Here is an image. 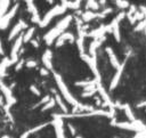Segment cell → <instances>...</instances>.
<instances>
[{"mask_svg": "<svg viewBox=\"0 0 146 138\" xmlns=\"http://www.w3.org/2000/svg\"><path fill=\"white\" fill-rule=\"evenodd\" d=\"M73 21V16L72 15H66L64 16L62 19H59L57 22V24L50 29L44 35H43V40L46 42L47 46H51L54 43V41H56V39L62 35L64 32H66V29L70 26L71 22Z\"/></svg>", "mask_w": 146, "mask_h": 138, "instance_id": "6da1fadb", "label": "cell"}, {"mask_svg": "<svg viewBox=\"0 0 146 138\" xmlns=\"http://www.w3.org/2000/svg\"><path fill=\"white\" fill-rule=\"evenodd\" d=\"M54 79H55V82H56V84H57V88H58V90H59L62 97H63L70 105H72V106H76L80 102H79V100L71 94L70 89L67 88V86H66V83L64 82V80H63V78L60 76V74L54 72Z\"/></svg>", "mask_w": 146, "mask_h": 138, "instance_id": "7a4b0ae2", "label": "cell"}, {"mask_svg": "<svg viewBox=\"0 0 146 138\" xmlns=\"http://www.w3.org/2000/svg\"><path fill=\"white\" fill-rule=\"evenodd\" d=\"M111 125L133 132H143L144 130H146V125L144 124V122L137 119L135 121H116L115 119H113L111 121Z\"/></svg>", "mask_w": 146, "mask_h": 138, "instance_id": "3957f363", "label": "cell"}, {"mask_svg": "<svg viewBox=\"0 0 146 138\" xmlns=\"http://www.w3.org/2000/svg\"><path fill=\"white\" fill-rule=\"evenodd\" d=\"M66 10H67V8L64 7V6H62V5H56V6H54V7H52L51 9H49V10L44 14V16L41 18V21H40V23H39V26H40L41 29H44L46 26H48V24L51 22V19H52L54 17L59 16V15H63Z\"/></svg>", "mask_w": 146, "mask_h": 138, "instance_id": "277c9868", "label": "cell"}, {"mask_svg": "<svg viewBox=\"0 0 146 138\" xmlns=\"http://www.w3.org/2000/svg\"><path fill=\"white\" fill-rule=\"evenodd\" d=\"M80 58L88 65V67L91 70L95 79L98 81V82H102V76L99 74V71H98V66H97V59L96 58H92L91 56H89L87 52H83V54H80Z\"/></svg>", "mask_w": 146, "mask_h": 138, "instance_id": "5b68a950", "label": "cell"}, {"mask_svg": "<svg viewBox=\"0 0 146 138\" xmlns=\"http://www.w3.org/2000/svg\"><path fill=\"white\" fill-rule=\"evenodd\" d=\"M18 8H19V5H18V3H15L2 17H0V30L3 31V30H6V29L8 27L9 23H10L11 19L15 17V15H16Z\"/></svg>", "mask_w": 146, "mask_h": 138, "instance_id": "8992f818", "label": "cell"}, {"mask_svg": "<svg viewBox=\"0 0 146 138\" xmlns=\"http://www.w3.org/2000/svg\"><path fill=\"white\" fill-rule=\"evenodd\" d=\"M23 43H24V41H23V34H19L15 39V41L13 43V47H11V50H10V56H9V58L11 59V62L14 64H16L18 62V56H19L21 48H22V44Z\"/></svg>", "mask_w": 146, "mask_h": 138, "instance_id": "52a82bcc", "label": "cell"}, {"mask_svg": "<svg viewBox=\"0 0 146 138\" xmlns=\"http://www.w3.org/2000/svg\"><path fill=\"white\" fill-rule=\"evenodd\" d=\"M0 90H1V92H2V96H3V98H5V100H6V107H10V106H13V105H15L16 104V98L14 97V95H13V92H11V89L8 87V86H6L3 82H2V80L0 79Z\"/></svg>", "mask_w": 146, "mask_h": 138, "instance_id": "ba28073f", "label": "cell"}, {"mask_svg": "<svg viewBox=\"0 0 146 138\" xmlns=\"http://www.w3.org/2000/svg\"><path fill=\"white\" fill-rule=\"evenodd\" d=\"M125 64H127V59L123 60V62L120 64V66L116 68V72H115V74H114V76L112 78L111 82H110V90H111V91L114 90V89L119 86L120 80H121L122 74H123V71H124V67H125Z\"/></svg>", "mask_w": 146, "mask_h": 138, "instance_id": "9c48e42d", "label": "cell"}, {"mask_svg": "<svg viewBox=\"0 0 146 138\" xmlns=\"http://www.w3.org/2000/svg\"><path fill=\"white\" fill-rule=\"evenodd\" d=\"M25 29H27V24H26L23 19H19L18 23L15 24V25L13 26V29L10 30V32H9V34H8V40L10 41V40L16 39V38L21 34V32H22L23 30H25Z\"/></svg>", "mask_w": 146, "mask_h": 138, "instance_id": "30bf717a", "label": "cell"}, {"mask_svg": "<svg viewBox=\"0 0 146 138\" xmlns=\"http://www.w3.org/2000/svg\"><path fill=\"white\" fill-rule=\"evenodd\" d=\"M52 119L54 120L51 121V124L54 125L56 138H66L65 137V130H64V121H63V119H59V117H52Z\"/></svg>", "mask_w": 146, "mask_h": 138, "instance_id": "8fae6325", "label": "cell"}, {"mask_svg": "<svg viewBox=\"0 0 146 138\" xmlns=\"http://www.w3.org/2000/svg\"><path fill=\"white\" fill-rule=\"evenodd\" d=\"M65 42H70V43L75 42V36H74V34L71 33V32H64L62 35H59V36L56 39L55 46H56V48H60V47L64 46Z\"/></svg>", "mask_w": 146, "mask_h": 138, "instance_id": "7c38bea8", "label": "cell"}, {"mask_svg": "<svg viewBox=\"0 0 146 138\" xmlns=\"http://www.w3.org/2000/svg\"><path fill=\"white\" fill-rule=\"evenodd\" d=\"M105 40H106V36H102L100 39L92 40L91 43L89 44V48H88V55L91 56L92 58H96L97 59V49L103 44V42Z\"/></svg>", "mask_w": 146, "mask_h": 138, "instance_id": "4fadbf2b", "label": "cell"}, {"mask_svg": "<svg viewBox=\"0 0 146 138\" xmlns=\"http://www.w3.org/2000/svg\"><path fill=\"white\" fill-rule=\"evenodd\" d=\"M51 59H52V52L50 49H46L42 54V57H41V60H42V64H43V67H46L47 70H52V63H51Z\"/></svg>", "mask_w": 146, "mask_h": 138, "instance_id": "5bb4252c", "label": "cell"}, {"mask_svg": "<svg viewBox=\"0 0 146 138\" xmlns=\"http://www.w3.org/2000/svg\"><path fill=\"white\" fill-rule=\"evenodd\" d=\"M105 33H107L106 32V25H100L99 27L94 29L90 32H88L87 36H90L94 40H97V39H100L102 36H105Z\"/></svg>", "mask_w": 146, "mask_h": 138, "instance_id": "9a60e30c", "label": "cell"}, {"mask_svg": "<svg viewBox=\"0 0 146 138\" xmlns=\"http://www.w3.org/2000/svg\"><path fill=\"white\" fill-rule=\"evenodd\" d=\"M120 22L114 17L113 19H112V22L110 23V25H111V29H112V34H113V36H114V39H115V41L116 42H120L121 41V33H120V24H119Z\"/></svg>", "mask_w": 146, "mask_h": 138, "instance_id": "2e32d148", "label": "cell"}, {"mask_svg": "<svg viewBox=\"0 0 146 138\" xmlns=\"http://www.w3.org/2000/svg\"><path fill=\"white\" fill-rule=\"evenodd\" d=\"M105 51H106V54H107V56H108V59H110V63H111V65L116 70L119 66H120V62H119V59H117V57H116V55H115V52H114V50H113V48L112 47H106L105 48Z\"/></svg>", "mask_w": 146, "mask_h": 138, "instance_id": "e0dca14e", "label": "cell"}, {"mask_svg": "<svg viewBox=\"0 0 146 138\" xmlns=\"http://www.w3.org/2000/svg\"><path fill=\"white\" fill-rule=\"evenodd\" d=\"M98 18V11H92V10H86L81 15V21L84 23H89L94 19Z\"/></svg>", "mask_w": 146, "mask_h": 138, "instance_id": "ac0fdd59", "label": "cell"}, {"mask_svg": "<svg viewBox=\"0 0 146 138\" xmlns=\"http://www.w3.org/2000/svg\"><path fill=\"white\" fill-rule=\"evenodd\" d=\"M14 63L11 62V59L9 58V57H3V59L0 62V79L2 80V78L6 75V71H7V68L10 66V65H13Z\"/></svg>", "mask_w": 146, "mask_h": 138, "instance_id": "d6986e66", "label": "cell"}, {"mask_svg": "<svg viewBox=\"0 0 146 138\" xmlns=\"http://www.w3.org/2000/svg\"><path fill=\"white\" fill-rule=\"evenodd\" d=\"M122 109H123L124 115L128 117L129 121H135L136 120V116H135V114H133V112H132V109H131L129 104H123L122 105Z\"/></svg>", "mask_w": 146, "mask_h": 138, "instance_id": "ffe728a7", "label": "cell"}, {"mask_svg": "<svg viewBox=\"0 0 146 138\" xmlns=\"http://www.w3.org/2000/svg\"><path fill=\"white\" fill-rule=\"evenodd\" d=\"M86 8H87V10L98 11L100 9V6H99L97 0H87L86 1Z\"/></svg>", "mask_w": 146, "mask_h": 138, "instance_id": "44dd1931", "label": "cell"}, {"mask_svg": "<svg viewBox=\"0 0 146 138\" xmlns=\"http://www.w3.org/2000/svg\"><path fill=\"white\" fill-rule=\"evenodd\" d=\"M34 33H35V27H34V26H31V27L26 29L25 33L23 34V41H24V42L31 41L32 38H33V35H34Z\"/></svg>", "mask_w": 146, "mask_h": 138, "instance_id": "7402d4cb", "label": "cell"}, {"mask_svg": "<svg viewBox=\"0 0 146 138\" xmlns=\"http://www.w3.org/2000/svg\"><path fill=\"white\" fill-rule=\"evenodd\" d=\"M55 102H56V104L59 106V108L62 109V112L64 113V114H66V113H68V108H67V106L64 104V100H63V98L59 96V95H55Z\"/></svg>", "mask_w": 146, "mask_h": 138, "instance_id": "603a6c76", "label": "cell"}, {"mask_svg": "<svg viewBox=\"0 0 146 138\" xmlns=\"http://www.w3.org/2000/svg\"><path fill=\"white\" fill-rule=\"evenodd\" d=\"M97 80L96 79H92V80H83V81H76L74 84L76 87H82V88H86V87H89V86H96L97 84Z\"/></svg>", "mask_w": 146, "mask_h": 138, "instance_id": "cb8c5ba5", "label": "cell"}, {"mask_svg": "<svg viewBox=\"0 0 146 138\" xmlns=\"http://www.w3.org/2000/svg\"><path fill=\"white\" fill-rule=\"evenodd\" d=\"M48 124H49V122H46V123H41V124H38V125H35V127L31 128L30 130H27V131H25V132H26V133H27V136L30 137L31 135H33V133H35V132H39L40 130H42L43 128H46Z\"/></svg>", "mask_w": 146, "mask_h": 138, "instance_id": "d4e9b609", "label": "cell"}, {"mask_svg": "<svg viewBox=\"0 0 146 138\" xmlns=\"http://www.w3.org/2000/svg\"><path fill=\"white\" fill-rule=\"evenodd\" d=\"M9 3H10V0H0V17H2L8 11Z\"/></svg>", "mask_w": 146, "mask_h": 138, "instance_id": "484cf974", "label": "cell"}, {"mask_svg": "<svg viewBox=\"0 0 146 138\" xmlns=\"http://www.w3.org/2000/svg\"><path fill=\"white\" fill-rule=\"evenodd\" d=\"M75 43H76V47H78L80 54L86 52V51H84V38H82V36H78V38L75 39Z\"/></svg>", "mask_w": 146, "mask_h": 138, "instance_id": "4316f807", "label": "cell"}, {"mask_svg": "<svg viewBox=\"0 0 146 138\" xmlns=\"http://www.w3.org/2000/svg\"><path fill=\"white\" fill-rule=\"evenodd\" d=\"M56 105V102H55V98H50L49 102H47L42 107H41V112H46L48 109H51L52 107H55Z\"/></svg>", "mask_w": 146, "mask_h": 138, "instance_id": "83f0119b", "label": "cell"}, {"mask_svg": "<svg viewBox=\"0 0 146 138\" xmlns=\"http://www.w3.org/2000/svg\"><path fill=\"white\" fill-rule=\"evenodd\" d=\"M114 2L116 5V7L120 8V9H128L129 6H130L128 0H114Z\"/></svg>", "mask_w": 146, "mask_h": 138, "instance_id": "f1b7e54d", "label": "cell"}, {"mask_svg": "<svg viewBox=\"0 0 146 138\" xmlns=\"http://www.w3.org/2000/svg\"><path fill=\"white\" fill-rule=\"evenodd\" d=\"M145 29H146V17L143 21H140V22L137 23V25L133 27V31L135 32H140V31H144Z\"/></svg>", "mask_w": 146, "mask_h": 138, "instance_id": "f546056e", "label": "cell"}, {"mask_svg": "<svg viewBox=\"0 0 146 138\" xmlns=\"http://www.w3.org/2000/svg\"><path fill=\"white\" fill-rule=\"evenodd\" d=\"M113 13V8H105L104 10H100L98 11V18H105L108 14H112Z\"/></svg>", "mask_w": 146, "mask_h": 138, "instance_id": "4dcf8cb0", "label": "cell"}, {"mask_svg": "<svg viewBox=\"0 0 146 138\" xmlns=\"http://www.w3.org/2000/svg\"><path fill=\"white\" fill-rule=\"evenodd\" d=\"M50 98H51V97H50L49 95H46L44 97H42V98H41V100H40L39 103H36L35 105H33V107H32V108H36V107L43 106V105H44V104H46L47 102H49V99H50Z\"/></svg>", "mask_w": 146, "mask_h": 138, "instance_id": "1f68e13d", "label": "cell"}, {"mask_svg": "<svg viewBox=\"0 0 146 138\" xmlns=\"http://www.w3.org/2000/svg\"><path fill=\"white\" fill-rule=\"evenodd\" d=\"M79 7H80V2H78V1H71V0H68V3H67V9H73V10H78L79 9Z\"/></svg>", "mask_w": 146, "mask_h": 138, "instance_id": "d6a6232c", "label": "cell"}, {"mask_svg": "<svg viewBox=\"0 0 146 138\" xmlns=\"http://www.w3.org/2000/svg\"><path fill=\"white\" fill-rule=\"evenodd\" d=\"M137 10H138V9L136 8V6H135V5H130V6H129V8H128V11L125 13V16H127L128 18H129V17H132Z\"/></svg>", "mask_w": 146, "mask_h": 138, "instance_id": "836d02e7", "label": "cell"}, {"mask_svg": "<svg viewBox=\"0 0 146 138\" xmlns=\"http://www.w3.org/2000/svg\"><path fill=\"white\" fill-rule=\"evenodd\" d=\"M25 66H26L27 68H34V67L38 66V62L34 60V59H29V60L25 62Z\"/></svg>", "mask_w": 146, "mask_h": 138, "instance_id": "e575fe53", "label": "cell"}, {"mask_svg": "<svg viewBox=\"0 0 146 138\" xmlns=\"http://www.w3.org/2000/svg\"><path fill=\"white\" fill-rule=\"evenodd\" d=\"M96 92H97V88H96V89H94V90H91V91H83V92L81 94V97H83V98L92 97V96H94Z\"/></svg>", "mask_w": 146, "mask_h": 138, "instance_id": "d590c367", "label": "cell"}, {"mask_svg": "<svg viewBox=\"0 0 146 138\" xmlns=\"http://www.w3.org/2000/svg\"><path fill=\"white\" fill-rule=\"evenodd\" d=\"M24 65H25V60H24V59H19V60L16 63V65H15V71H21Z\"/></svg>", "mask_w": 146, "mask_h": 138, "instance_id": "8d00e7d4", "label": "cell"}, {"mask_svg": "<svg viewBox=\"0 0 146 138\" xmlns=\"http://www.w3.org/2000/svg\"><path fill=\"white\" fill-rule=\"evenodd\" d=\"M30 91H31L33 95H35V96H40V95H41L40 90H39L34 84H31V86H30Z\"/></svg>", "mask_w": 146, "mask_h": 138, "instance_id": "74e56055", "label": "cell"}, {"mask_svg": "<svg viewBox=\"0 0 146 138\" xmlns=\"http://www.w3.org/2000/svg\"><path fill=\"white\" fill-rule=\"evenodd\" d=\"M124 17H125V13H124V11H120V13H119V14L115 16V18H116L119 22H121V21H122Z\"/></svg>", "mask_w": 146, "mask_h": 138, "instance_id": "f35d334b", "label": "cell"}, {"mask_svg": "<svg viewBox=\"0 0 146 138\" xmlns=\"http://www.w3.org/2000/svg\"><path fill=\"white\" fill-rule=\"evenodd\" d=\"M67 127H68V129H70L71 135H72L73 137H75V136H76V130H75V128H74L72 124H67Z\"/></svg>", "mask_w": 146, "mask_h": 138, "instance_id": "ab89813d", "label": "cell"}, {"mask_svg": "<svg viewBox=\"0 0 146 138\" xmlns=\"http://www.w3.org/2000/svg\"><path fill=\"white\" fill-rule=\"evenodd\" d=\"M40 74H41L42 76H47V75L49 74V70H47L46 67H41V68H40Z\"/></svg>", "mask_w": 146, "mask_h": 138, "instance_id": "60d3db41", "label": "cell"}, {"mask_svg": "<svg viewBox=\"0 0 146 138\" xmlns=\"http://www.w3.org/2000/svg\"><path fill=\"white\" fill-rule=\"evenodd\" d=\"M138 10L140 11V13H143V15L146 17V6H139V8H138Z\"/></svg>", "mask_w": 146, "mask_h": 138, "instance_id": "b9f144b4", "label": "cell"}, {"mask_svg": "<svg viewBox=\"0 0 146 138\" xmlns=\"http://www.w3.org/2000/svg\"><path fill=\"white\" fill-rule=\"evenodd\" d=\"M30 42H31V44H32L34 48H39V41H36L35 39H32Z\"/></svg>", "mask_w": 146, "mask_h": 138, "instance_id": "7bdbcfd3", "label": "cell"}, {"mask_svg": "<svg viewBox=\"0 0 146 138\" xmlns=\"http://www.w3.org/2000/svg\"><path fill=\"white\" fill-rule=\"evenodd\" d=\"M137 107H138V108H141V107H146V100L138 103V104H137Z\"/></svg>", "mask_w": 146, "mask_h": 138, "instance_id": "ee69618b", "label": "cell"}, {"mask_svg": "<svg viewBox=\"0 0 146 138\" xmlns=\"http://www.w3.org/2000/svg\"><path fill=\"white\" fill-rule=\"evenodd\" d=\"M0 55H3V47H2V41L0 39Z\"/></svg>", "mask_w": 146, "mask_h": 138, "instance_id": "f6af8a7d", "label": "cell"}, {"mask_svg": "<svg viewBox=\"0 0 146 138\" xmlns=\"http://www.w3.org/2000/svg\"><path fill=\"white\" fill-rule=\"evenodd\" d=\"M98 3H99V6H104V5L106 3V0H99Z\"/></svg>", "mask_w": 146, "mask_h": 138, "instance_id": "bcb514c9", "label": "cell"}, {"mask_svg": "<svg viewBox=\"0 0 146 138\" xmlns=\"http://www.w3.org/2000/svg\"><path fill=\"white\" fill-rule=\"evenodd\" d=\"M44 1H47L48 3H50V5H52L54 3V0H44Z\"/></svg>", "mask_w": 146, "mask_h": 138, "instance_id": "7dc6e473", "label": "cell"}, {"mask_svg": "<svg viewBox=\"0 0 146 138\" xmlns=\"http://www.w3.org/2000/svg\"><path fill=\"white\" fill-rule=\"evenodd\" d=\"M74 138H82V137H81V136H78V135H76V136H75Z\"/></svg>", "mask_w": 146, "mask_h": 138, "instance_id": "c3c4849f", "label": "cell"}, {"mask_svg": "<svg viewBox=\"0 0 146 138\" xmlns=\"http://www.w3.org/2000/svg\"><path fill=\"white\" fill-rule=\"evenodd\" d=\"M75 1H78V2H80V1H81V0H75Z\"/></svg>", "mask_w": 146, "mask_h": 138, "instance_id": "681fc988", "label": "cell"}, {"mask_svg": "<svg viewBox=\"0 0 146 138\" xmlns=\"http://www.w3.org/2000/svg\"><path fill=\"white\" fill-rule=\"evenodd\" d=\"M114 138H119V137H114Z\"/></svg>", "mask_w": 146, "mask_h": 138, "instance_id": "f907efd6", "label": "cell"}, {"mask_svg": "<svg viewBox=\"0 0 146 138\" xmlns=\"http://www.w3.org/2000/svg\"><path fill=\"white\" fill-rule=\"evenodd\" d=\"M97 1H99V0H97Z\"/></svg>", "mask_w": 146, "mask_h": 138, "instance_id": "816d5d0a", "label": "cell"}]
</instances>
